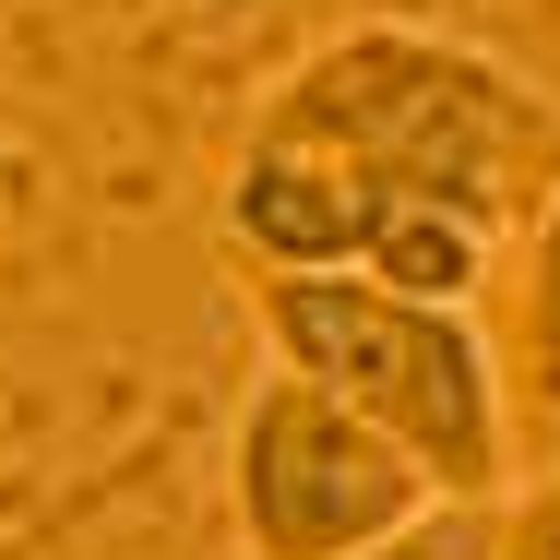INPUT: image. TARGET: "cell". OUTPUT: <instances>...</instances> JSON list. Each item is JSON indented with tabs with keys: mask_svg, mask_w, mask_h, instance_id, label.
I'll return each instance as SVG.
<instances>
[{
	"mask_svg": "<svg viewBox=\"0 0 560 560\" xmlns=\"http://www.w3.org/2000/svg\"><path fill=\"white\" fill-rule=\"evenodd\" d=\"M489 335L513 358V406L560 418V167L525 215V238H513V262H501V287H489Z\"/></svg>",
	"mask_w": 560,
	"mask_h": 560,
	"instance_id": "cell-4",
	"label": "cell"
},
{
	"mask_svg": "<svg viewBox=\"0 0 560 560\" xmlns=\"http://www.w3.org/2000/svg\"><path fill=\"white\" fill-rule=\"evenodd\" d=\"M370 560H513L501 549V501H442L430 525H406L394 549H370Z\"/></svg>",
	"mask_w": 560,
	"mask_h": 560,
	"instance_id": "cell-5",
	"label": "cell"
},
{
	"mask_svg": "<svg viewBox=\"0 0 560 560\" xmlns=\"http://www.w3.org/2000/svg\"><path fill=\"white\" fill-rule=\"evenodd\" d=\"M250 119L346 155L394 215H477L501 238H525L560 167V96L442 24H335L250 96Z\"/></svg>",
	"mask_w": 560,
	"mask_h": 560,
	"instance_id": "cell-1",
	"label": "cell"
},
{
	"mask_svg": "<svg viewBox=\"0 0 560 560\" xmlns=\"http://www.w3.org/2000/svg\"><path fill=\"white\" fill-rule=\"evenodd\" d=\"M250 287V335L275 370L346 394L370 430L418 453L442 477V501H513L525 465H513V358L489 335V311H453V299H406L382 275H238Z\"/></svg>",
	"mask_w": 560,
	"mask_h": 560,
	"instance_id": "cell-2",
	"label": "cell"
},
{
	"mask_svg": "<svg viewBox=\"0 0 560 560\" xmlns=\"http://www.w3.org/2000/svg\"><path fill=\"white\" fill-rule=\"evenodd\" d=\"M501 549H513V560H560V465L501 501Z\"/></svg>",
	"mask_w": 560,
	"mask_h": 560,
	"instance_id": "cell-6",
	"label": "cell"
},
{
	"mask_svg": "<svg viewBox=\"0 0 560 560\" xmlns=\"http://www.w3.org/2000/svg\"><path fill=\"white\" fill-rule=\"evenodd\" d=\"M442 513V477L346 394L299 370H250L226 406V537L250 560H370Z\"/></svg>",
	"mask_w": 560,
	"mask_h": 560,
	"instance_id": "cell-3",
	"label": "cell"
}]
</instances>
